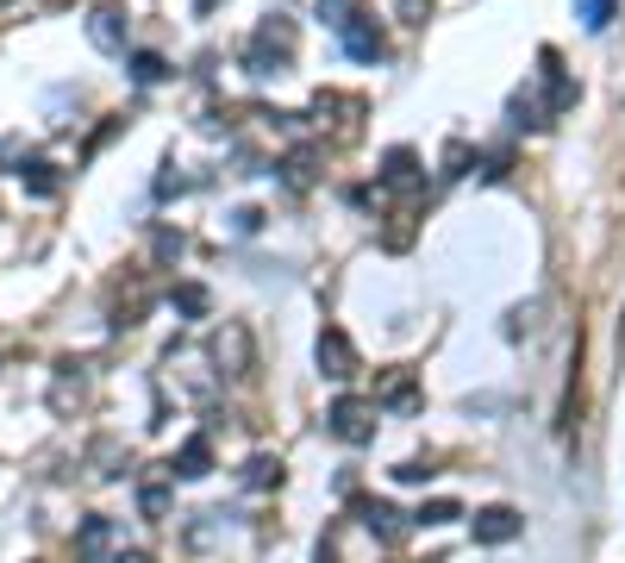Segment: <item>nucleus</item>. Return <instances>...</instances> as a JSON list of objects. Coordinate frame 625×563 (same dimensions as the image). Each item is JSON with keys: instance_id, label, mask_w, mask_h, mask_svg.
I'll return each instance as SVG.
<instances>
[{"instance_id": "nucleus-1", "label": "nucleus", "mask_w": 625, "mask_h": 563, "mask_svg": "<svg viewBox=\"0 0 625 563\" xmlns=\"http://www.w3.org/2000/svg\"><path fill=\"white\" fill-rule=\"evenodd\" d=\"M288 63H294V20H282V13H270V20L256 25L251 51H244V69H251L256 82H270V76H282Z\"/></svg>"}, {"instance_id": "nucleus-2", "label": "nucleus", "mask_w": 625, "mask_h": 563, "mask_svg": "<svg viewBox=\"0 0 625 563\" xmlns=\"http://www.w3.org/2000/svg\"><path fill=\"white\" fill-rule=\"evenodd\" d=\"M326 426H332V439H344V445H370V439H375V401L344 394V401H332Z\"/></svg>"}, {"instance_id": "nucleus-3", "label": "nucleus", "mask_w": 625, "mask_h": 563, "mask_svg": "<svg viewBox=\"0 0 625 563\" xmlns=\"http://www.w3.org/2000/svg\"><path fill=\"white\" fill-rule=\"evenodd\" d=\"M312 357H319V376H326V382H351L357 376V345L338 326L319 332V350H312Z\"/></svg>"}, {"instance_id": "nucleus-4", "label": "nucleus", "mask_w": 625, "mask_h": 563, "mask_svg": "<svg viewBox=\"0 0 625 563\" xmlns=\"http://www.w3.org/2000/svg\"><path fill=\"white\" fill-rule=\"evenodd\" d=\"M125 39H132V13H125V7H95V13H88V44H95V51H125Z\"/></svg>"}, {"instance_id": "nucleus-5", "label": "nucleus", "mask_w": 625, "mask_h": 563, "mask_svg": "<svg viewBox=\"0 0 625 563\" xmlns=\"http://www.w3.org/2000/svg\"><path fill=\"white\" fill-rule=\"evenodd\" d=\"M351 520H363L382 544H394L401 532H407V513H401V507H388V501H375V495H357V501H351Z\"/></svg>"}, {"instance_id": "nucleus-6", "label": "nucleus", "mask_w": 625, "mask_h": 563, "mask_svg": "<svg viewBox=\"0 0 625 563\" xmlns=\"http://www.w3.org/2000/svg\"><path fill=\"white\" fill-rule=\"evenodd\" d=\"M469 532H475L482 544H513L519 532H526V520H519L513 507H482V513L469 520Z\"/></svg>"}, {"instance_id": "nucleus-7", "label": "nucleus", "mask_w": 625, "mask_h": 563, "mask_svg": "<svg viewBox=\"0 0 625 563\" xmlns=\"http://www.w3.org/2000/svg\"><path fill=\"white\" fill-rule=\"evenodd\" d=\"M338 32H344V51H351L357 63H382V51H388V44H382V32H375V20H370V13H351V20L338 25Z\"/></svg>"}, {"instance_id": "nucleus-8", "label": "nucleus", "mask_w": 625, "mask_h": 563, "mask_svg": "<svg viewBox=\"0 0 625 563\" xmlns=\"http://www.w3.org/2000/svg\"><path fill=\"white\" fill-rule=\"evenodd\" d=\"M113 539H119V526L107 520V513H95V520H81V526H76V557H81V563H107Z\"/></svg>"}, {"instance_id": "nucleus-9", "label": "nucleus", "mask_w": 625, "mask_h": 563, "mask_svg": "<svg viewBox=\"0 0 625 563\" xmlns=\"http://www.w3.org/2000/svg\"><path fill=\"white\" fill-rule=\"evenodd\" d=\"M375 408H394V413H413V408H419V389H413L407 369H388V376H382V389H375Z\"/></svg>"}, {"instance_id": "nucleus-10", "label": "nucleus", "mask_w": 625, "mask_h": 563, "mask_svg": "<svg viewBox=\"0 0 625 563\" xmlns=\"http://www.w3.org/2000/svg\"><path fill=\"white\" fill-rule=\"evenodd\" d=\"M382 188H419V156H413L407 144H394V151L382 156Z\"/></svg>"}, {"instance_id": "nucleus-11", "label": "nucleus", "mask_w": 625, "mask_h": 563, "mask_svg": "<svg viewBox=\"0 0 625 563\" xmlns=\"http://www.w3.org/2000/svg\"><path fill=\"white\" fill-rule=\"evenodd\" d=\"M207 469H213V445H207V439H188V445L176 451V464H169V476H188V483H200Z\"/></svg>"}, {"instance_id": "nucleus-12", "label": "nucleus", "mask_w": 625, "mask_h": 563, "mask_svg": "<svg viewBox=\"0 0 625 563\" xmlns=\"http://www.w3.org/2000/svg\"><path fill=\"white\" fill-rule=\"evenodd\" d=\"M613 13H619V0H575V20H582L588 32H606Z\"/></svg>"}, {"instance_id": "nucleus-13", "label": "nucleus", "mask_w": 625, "mask_h": 563, "mask_svg": "<svg viewBox=\"0 0 625 563\" xmlns=\"http://www.w3.org/2000/svg\"><path fill=\"white\" fill-rule=\"evenodd\" d=\"M163 76H169V63L156 57V51H132V82L138 88H156Z\"/></svg>"}, {"instance_id": "nucleus-14", "label": "nucleus", "mask_w": 625, "mask_h": 563, "mask_svg": "<svg viewBox=\"0 0 625 563\" xmlns=\"http://www.w3.org/2000/svg\"><path fill=\"white\" fill-rule=\"evenodd\" d=\"M207 307H213V294L200 289V282H182V289H176V313H188V320H207Z\"/></svg>"}, {"instance_id": "nucleus-15", "label": "nucleus", "mask_w": 625, "mask_h": 563, "mask_svg": "<svg viewBox=\"0 0 625 563\" xmlns=\"http://www.w3.org/2000/svg\"><path fill=\"white\" fill-rule=\"evenodd\" d=\"M282 182H288V188H307V182H312V151L282 156Z\"/></svg>"}, {"instance_id": "nucleus-16", "label": "nucleus", "mask_w": 625, "mask_h": 563, "mask_svg": "<svg viewBox=\"0 0 625 563\" xmlns=\"http://www.w3.org/2000/svg\"><path fill=\"white\" fill-rule=\"evenodd\" d=\"M413 520H419V526H450V520H463V507H457V501H426Z\"/></svg>"}, {"instance_id": "nucleus-17", "label": "nucleus", "mask_w": 625, "mask_h": 563, "mask_svg": "<svg viewBox=\"0 0 625 563\" xmlns=\"http://www.w3.org/2000/svg\"><path fill=\"white\" fill-rule=\"evenodd\" d=\"M244 483H251V488L282 483V464H275V457H251V464H244Z\"/></svg>"}, {"instance_id": "nucleus-18", "label": "nucleus", "mask_w": 625, "mask_h": 563, "mask_svg": "<svg viewBox=\"0 0 625 563\" xmlns=\"http://www.w3.org/2000/svg\"><path fill=\"white\" fill-rule=\"evenodd\" d=\"M138 507H144L151 520H163V513H169V488H163V483H144V495H138Z\"/></svg>"}, {"instance_id": "nucleus-19", "label": "nucleus", "mask_w": 625, "mask_h": 563, "mask_svg": "<svg viewBox=\"0 0 625 563\" xmlns=\"http://www.w3.org/2000/svg\"><path fill=\"white\" fill-rule=\"evenodd\" d=\"M25 182H32V195H57V175H51V163H25Z\"/></svg>"}, {"instance_id": "nucleus-20", "label": "nucleus", "mask_w": 625, "mask_h": 563, "mask_svg": "<svg viewBox=\"0 0 625 563\" xmlns=\"http://www.w3.org/2000/svg\"><path fill=\"white\" fill-rule=\"evenodd\" d=\"M351 13H357V0H319V20L326 25H344Z\"/></svg>"}, {"instance_id": "nucleus-21", "label": "nucleus", "mask_w": 625, "mask_h": 563, "mask_svg": "<svg viewBox=\"0 0 625 563\" xmlns=\"http://www.w3.org/2000/svg\"><path fill=\"white\" fill-rule=\"evenodd\" d=\"M445 175H469V144H463V138L445 151Z\"/></svg>"}, {"instance_id": "nucleus-22", "label": "nucleus", "mask_w": 625, "mask_h": 563, "mask_svg": "<svg viewBox=\"0 0 625 563\" xmlns=\"http://www.w3.org/2000/svg\"><path fill=\"white\" fill-rule=\"evenodd\" d=\"M256 226H263V214H256V207H238V214H232V232H244V238H251Z\"/></svg>"}, {"instance_id": "nucleus-23", "label": "nucleus", "mask_w": 625, "mask_h": 563, "mask_svg": "<svg viewBox=\"0 0 625 563\" xmlns=\"http://www.w3.org/2000/svg\"><path fill=\"white\" fill-rule=\"evenodd\" d=\"M394 13L407 25H426V0H394Z\"/></svg>"}, {"instance_id": "nucleus-24", "label": "nucleus", "mask_w": 625, "mask_h": 563, "mask_svg": "<svg viewBox=\"0 0 625 563\" xmlns=\"http://www.w3.org/2000/svg\"><path fill=\"white\" fill-rule=\"evenodd\" d=\"M107 563H151L144 551H119V557H107Z\"/></svg>"}, {"instance_id": "nucleus-25", "label": "nucleus", "mask_w": 625, "mask_h": 563, "mask_svg": "<svg viewBox=\"0 0 625 563\" xmlns=\"http://www.w3.org/2000/svg\"><path fill=\"white\" fill-rule=\"evenodd\" d=\"M213 7H219V0H195V13H200V20H207V13H213Z\"/></svg>"}]
</instances>
